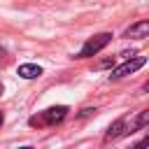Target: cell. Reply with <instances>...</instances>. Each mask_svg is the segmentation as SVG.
I'll return each instance as SVG.
<instances>
[{
  "instance_id": "7",
  "label": "cell",
  "mask_w": 149,
  "mask_h": 149,
  "mask_svg": "<svg viewBox=\"0 0 149 149\" xmlns=\"http://www.w3.org/2000/svg\"><path fill=\"white\" fill-rule=\"evenodd\" d=\"M147 121H149V112H140V116L133 121V126H130V128H144V126H147ZM130 128H128V130H130Z\"/></svg>"
},
{
  "instance_id": "14",
  "label": "cell",
  "mask_w": 149,
  "mask_h": 149,
  "mask_svg": "<svg viewBox=\"0 0 149 149\" xmlns=\"http://www.w3.org/2000/svg\"><path fill=\"white\" fill-rule=\"evenodd\" d=\"M0 56H2V47H0Z\"/></svg>"
},
{
  "instance_id": "11",
  "label": "cell",
  "mask_w": 149,
  "mask_h": 149,
  "mask_svg": "<svg viewBox=\"0 0 149 149\" xmlns=\"http://www.w3.org/2000/svg\"><path fill=\"white\" fill-rule=\"evenodd\" d=\"M2 121H5V114H2V112H0V126H2Z\"/></svg>"
},
{
  "instance_id": "6",
  "label": "cell",
  "mask_w": 149,
  "mask_h": 149,
  "mask_svg": "<svg viewBox=\"0 0 149 149\" xmlns=\"http://www.w3.org/2000/svg\"><path fill=\"white\" fill-rule=\"evenodd\" d=\"M40 74H42V68H40V65H33V63L19 65V77H23V79H35V77H40Z\"/></svg>"
},
{
  "instance_id": "12",
  "label": "cell",
  "mask_w": 149,
  "mask_h": 149,
  "mask_svg": "<svg viewBox=\"0 0 149 149\" xmlns=\"http://www.w3.org/2000/svg\"><path fill=\"white\" fill-rule=\"evenodd\" d=\"M21 149H33V147H21Z\"/></svg>"
},
{
  "instance_id": "9",
  "label": "cell",
  "mask_w": 149,
  "mask_h": 149,
  "mask_svg": "<svg viewBox=\"0 0 149 149\" xmlns=\"http://www.w3.org/2000/svg\"><path fill=\"white\" fill-rule=\"evenodd\" d=\"M109 65H114V56H112V58H105V61H100L95 68H109Z\"/></svg>"
},
{
  "instance_id": "10",
  "label": "cell",
  "mask_w": 149,
  "mask_h": 149,
  "mask_svg": "<svg viewBox=\"0 0 149 149\" xmlns=\"http://www.w3.org/2000/svg\"><path fill=\"white\" fill-rule=\"evenodd\" d=\"M91 114H95V109H91V107H86V109H81V114H79V116H91Z\"/></svg>"
},
{
  "instance_id": "5",
  "label": "cell",
  "mask_w": 149,
  "mask_h": 149,
  "mask_svg": "<svg viewBox=\"0 0 149 149\" xmlns=\"http://www.w3.org/2000/svg\"><path fill=\"white\" fill-rule=\"evenodd\" d=\"M123 133H128V123H126V119H119V121H114V123L109 126L105 140H107V142H109V140H116V137H121Z\"/></svg>"
},
{
  "instance_id": "3",
  "label": "cell",
  "mask_w": 149,
  "mask_h": 149,
  "mask_svg": "<svg viewBox=\"0 0 149 149\" xmlns=\"http://www.w3.org/2000/svg\"><path fill=\"white\" fill-rule=\"evenodd\" d=\"M144 63H147V58L135 54V56H133V58H128L123 65L114 68V70H112V74H109V79H121V77H126V74H133V72H135V70H140Z\"/></svg>"
},
{
  "instance_id": "2",
  "label": "cell",
  "mask_w": 149,
  "mask_h": 149,
  "mask_svg": "<svg viewBox=\"0 0 149 149\" xmlns=\"http://www.w3.org/2000/svg\"><path fill=\"white\" fill-rule=\"evenodd\" d=\"M112 42V33H100V35H93L84 42V47L79 49L77 58H88V56H95L100 49H105L107 44Z\"/></svg>"
},
{
  "instance_id": "8",
  "label": "cell",
  "mask_w": 149,
  "mask_h": 149,
  "mask_svg": "<svg viewBox=\"0 0 149 149\" xmlns=\"http://www.w3.org/2000/svg\"><path fill=\"white\" fill-rule=\"evenodd\" d=\"M147 147H149V137H142V140H140L137 144H133L130 149H147Z\"/></svg>"
},
{
  "instance_id": "13",
  "label": "cell",
  "mask_w": 149,
  "mask_h": 149,
  "mask_svg": "<svg viewBox=\"0 0 149 149\" xmlns=\"http://www.w3.org/2000/svg\"><path fill=\"white\" fill-rule=\"evenodd\" d=\"M0 95H2V84H0Z\"/></svg>"
},
{
  "instance_id": "4",
  "label": "cell",
  "mask_w": 149,
  "mask_h": 149,
  "mask_svg": "<svg viewBox=\"0 0 149 149\" xmlns=\"http://www.w3.org/2000/svg\"><path fill=\"white\" fill-rule=\"evenodd\" d=\"M147 35H149V21H137L130 28H126V33H123V37H135V40H142Z\"/></svg>"
},
{
  "instance_id": "1",
  "label": "cell",
  "mask_w": 149,
  "mask_h": 149,
  "mask_svg": "<svg viewBox=\"0 0 149 149\" xmlns=\"http://www.w3.org/2000/svg\"><path fill=\"white\" fill-rule=\"evenodd\" d=\"M68 116V107L65 105H56V107H49V109H42L37 114H33L28 119V123L33 128H44V126H56L61 123L63 119Z\"/></svg>"
}]
</instances>
